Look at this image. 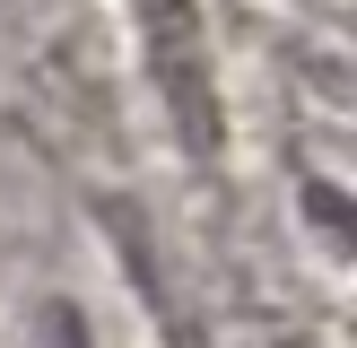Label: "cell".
<instances>
[{"label": "cell", "instance_id": "6da1fadb", "mask_svg": "<svg viewBox=\"0 0 357 348\" xmlns=\"http://www.w3.org/2000/svg\"><path fill=\"white\" fill-rule=\"evenodd\" d=\"M131 9V44H139V70H149V96L166 113L174 148L192 166L227 148V96H218V52H209V17L201 0H122Z\"/></svg>", "mask_w": 357, "mask_h": 348}]
</instances>
